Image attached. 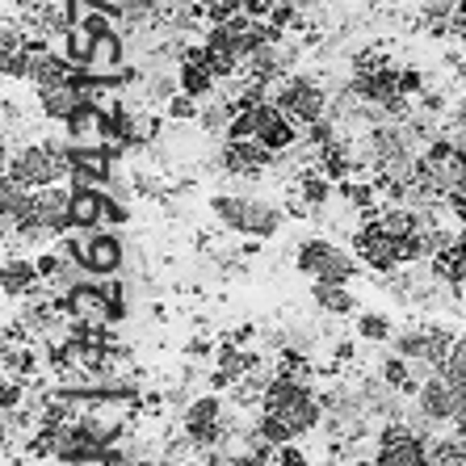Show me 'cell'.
Segmentation results:
<instances>
[{"mask_svg": "<svg viewBox=\"0 0 466 466\" xmlns=\"http://www.w3.org/2000/svg\"><path fill=\"white\" fill-rule=\"evenodd\" d=\"M299 273H307L311 282H332V286H349L353 282V257L340 252L328 239H307L299 248Z\"/></svg>", "mask_w": 466, "mask_h": 466, "instance_id": "5b68a950", "label": "cell"}, {"mask_svg": "<svg viewBox=\"0 0 466 466\" xmlns=\"http://www.w3.org/2000/svg\"><path fill=\"white\" fill-rule=\"evenodd\" d=\"M38 101H43L46 118L72 122V118H76V109L93 101V93H88L80 80H64V85H43V88H38Z\"/></svg>", "mask_w": 466, "mask_h": 466, "instance_id": "9c48e42d", "label": "cell"}, {"mask_svg": "<svg viewBox=\"0 0 466 466\" xmlns=\"http://www.w3.org/2000/svg\"><path fill=\"white\" fill-rule=\"evenodd\" d=\"M64 252L76 260L80 269L97 273V278H109V273H118L122 265V244L118 236H109V231H80L72 239H64Z\"/></svg>", "mask_w": 466, "mask_h": 466, "instance_id": "277c9868", "label": "cell"}, {"mask_svg": "<svg viewBox=\"0 0 466 466\" xmlns=\"http://www.w3.org/2000/svg\"><path fill=\"white\" fill-rule=\"evenodd\" d=\"M433 466H466V437H445V441L433 445V454H429Z\"/></svg>", "mask_w": 466, "mask_h": 466, "instance_id": "e0dca14e", "label": "cell"}, {"mask_svg": "<svg viewBox=\"0 0 466 466\" xmlns=\"http://www.w3.org/2000/svg\"><path fill=\"white\" fill-rule=\"evenodd\" d=\"M252 370H257V358H252V353H236L231 345H223V353H218V379L231 382V379L252 374Z\"/></svg>", "mask_w": 466, "mask_h": 466, "instance_id": "2e32d148", "label": "cell"}, {"mask_svg": "<svg viewBox=\"0 0 466 466\" xmlns=\"http://www.w3.org/2000/svg\"><path fill=\"white\" fill-rule=\"evenodd\" d=\"M38 260H5V294H25L34 282H38Z\"/></svg>", "mask_w": 466, "mask_h": 466, "instance_id": "4fadbf2b", "label": "cell"}, {"mask_svg": "<svg viewBox=\"0 0 466 466\" xmlns=\"http://www.w3.org/2000/svg\"><path fill=\"white\" fill-rule=\"evenodd\" d=\"M273 101L290 114L294 122H303V127H315V122H324L328 118V97H324V88L311 85L307 76H290L278 85V93H273Z\"/></svg>", "mask_w": 466, "mask_h": 466, "instance_id": "52a82bcc", "label": "cell"}, {"mask_svg": "<svg viewBox=\"0 0 466 466\" xmlns=\"http://www.w3.org/2000/svg\"><path fill=\"white\" fill-rule=\"evenodd\" d=\"M106 218V194L101 189H72V228L93 231Z\"/></svg>", "mask_w": 466, "mask_h": 466, "instance_id": "7c38bea8", "label": "cell"}, {"mask_svg": "<svg viewBox=\"0 0 466 466\" xmlns=\"http://www.w3.org/2000/svg\"><path fill=\"white\" fill-rule=\"evenodd\" d=\"M437 269H441V278H450V282H466V239H450L441 248V257H437Z\"/></svg>", "mask_w": 466, "mask_h": 466, "instance_id": "9a60e30c", "label": "cell"}, {"mask_svg": "<svg viewBox=\"0 0 466 466\" xmlns=\"http://www.w3.org/2000/svg\"><path fill=\"white\" fill-rule=\"evenodd\" d=\"M370 466H433L429 462V450H424V437L408 424H390L387 433L379 437V450H374V462Z\"/></svg>", "mask_w": 466, "mask_h": 466, "instance_id": "ba28073f", "label": "cell"}, {"mask_svg": "<svg viewBox=\"0 0 466 466\" xmlns=\"http://www.w3.org/2000/svg\"><path fill=\"white\" fill-rule=\"evenodd\" d=\"M215 215L228 223L231 231L252 239H269L282 228V210L260 202V198H215Z\"/></svg>", "mask_w": 466, "mask_h": 466, "instance_id": "3957f363", "label": "cell"}, {"mask_svg": "<svg viewBox=\"0 0 466 466\" xmlns=\"http://www.w3.org/2000/svg\"><path fill=\"white\" fill-rule=\"evenodd\" d=\"M185 433L194 437L198 445H215L223 437V403L218 400H198L185 412Z\"/></svg>", "mask_w": 466, "mask_h": 466, "instance_id": "8fae6325", "label": "cell"}, {"mask_svg": "<svg viewBox=\"0 0 466 466\" xmlns=\"http://www.w3.org/2000/svg\"><path fill=\"white\" fill-rule=\"evenodd\" d=\"M9 177L25 189H46V185H59V177H72V160L64 143H30L9 156Z\"/></svg>", "mask_w": 466, "mask_h": 466, "instance_id": "7a4b0ae2", "label": "cell"}, {"mask_svg": "<svg viewBox=\"0 0 466 466\" xmlns=\"http://www.w3.org/2000/svg\"><path fill=\"white\" fill-rule=\"evenodd\" d=\"M454 340L458 337H450V332H441V328H408V332H400V340H395V353H400L403 361L420 366L424 374H433V370L445 366Z\"/></svg>", "mask_w": 466, "mask_h": 466, "instance_id": "8992f818", "label": "cell"}, {"mask_svg": "<svg viewBox=\"0 0 466 466\" xmlns=\"http://www.w3.org/2000/svg\"><path fill=\"white\" fill-rule=\"evenodd\" d=\"M441 374L454 382V390H466V332L454 340V349H450V358H445Z\"/></svg>", "mask_w": 466, "mask_h": 466, "instance_id": "ac0fdd59", "label": "cell"}, {"mask_svg": "<svg viewBox=\"0 0 466 466\" xmlns=\"http://www.w3.org/2000/svg\"><path fill=\"white\" fill-rule=\"evenodd\" d=\"M85 466H122V458H118V450H114L109 458H97V462H85Z\"/></svg>", "mask_w": 466, "mask_h": 466, "instance_id": "cb8c5ba5", "label": "cell"}, {"mask_svg": "<svg viewBox=\"0 0 466 466\" xmlns=\"http://www.w3.org/2000/svg\"><path fill=\"white\" fill-rule=\"evenodd\" d=\"M278 466H307V458L299 454V445H278Z\"/></svg>", "mask_w": 466, "mask_h": 466, "instance_id": "7402d4cb", "label": "cell"}, {"mask_svg": "<svg viewBox=\"0 0 466 466\" xmlns=\"http://www.w3.org/2000/svg\"><path fill=\"white\" fill-rule=\"evenodd\" d=\"M358 332L366 340H387L390 328H387V319H382V315H361V319H358Z\"/></svg>", "mask_w": 466, "mask_h": 466, "instance_id": "ffe728a7", "label": "cell"}, {"mask_svg": "<svg viewBox=\"0 0 466 466\" xmlns=\"http://www.w3.org/2000/svg\"><path fill=\"white\" fill-rule=\"evenodd\" d=\"M210 466H273V462L257 450V454H239V458H228V454L218 458V454H215V458H210Z\"/></svg>", "mask_w": 466, "mask_h": 466, "instance_id": "44dd1931", "label": "cell"}, {"mask_svg": "<svg viewBox=\"0 0 466 466\" xmlns=\"http://www.w3.org/2000/svg\"><path fill=\"white\" fill-rule=\"evenodd\" d=\"M315 303L324 307V311L332 315H349L353 311V294H349V286H332V282H315Z\"/></svg>", "mask_w": 466, "mask_h": 466, "instance_id": "5bb4252c", "label": "cell"}, {"mask_svg": "<svg viewBox=\"0 0 466 466\" xmlns=\"http://www.w3.org/2000/svg\"><path fill=\"white\" fill-rule=\"evenodd\" d=\"M248 9V0H202V13H207L210 22H231V17H239V13Z\"/></svg>", "mask_w": 466, "mask_h": 466, "instance_id": "d6986e66", "label": "cell"}, {"mask_svg": "<svg viewBox=\"0 0 466 466\" xmlns=\"http://www.w3.org/2000/svg\"><path fill=\"white\" fill-rule=\"evenodd\" d=\"M273 156L278 152L265 147L260 139H228V147H223V168L236 177H248V173H257V168H265Z\"/></svg>", "mask_w": 466, "mask_h": 466, "instance_id": "30bf717a", "label": "cell"}, {"mask_svg": "<svg viewBox=\"0 0 466 466\" xmlns=\"http://www.w3.org/2000/svg\"><path fill=\"white\" fill-rule=\"evenodd\" d=\"M324 416V400H315L303 374H278L265 387V403H260V437H269L273 445H290L294 437L311 433Z\"/></svg>", "mask_w": 466, "mask_h": 466, "instance_id": "6da1fadb", "label": "cell"}, {"mask_svg": "<svg viewBox=\"0 0 466 466\" xmlns=\"http://www.w3.org/2000/svg\"><path fill=\"white\" fill-rule=\"evenodd\" d=\"M450 198H454V210H458V218H462V223H466V181L458 185V189H454V194H450Z\"/></svg>", "mask_w": 466, "mask_h": 466, "instance_id": "603a6c76", "label": "cell"}]
</instances>
